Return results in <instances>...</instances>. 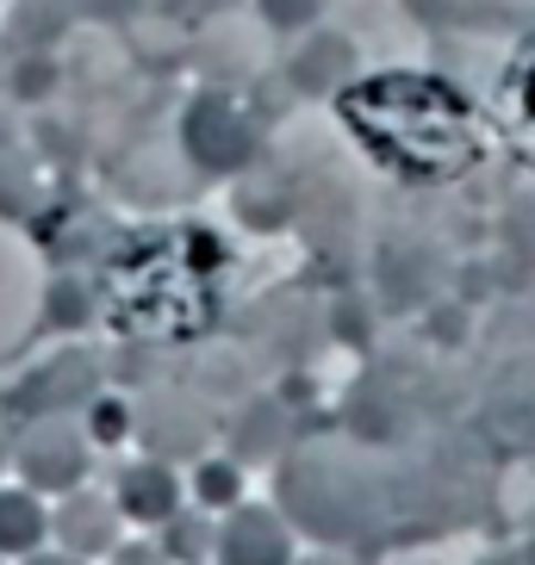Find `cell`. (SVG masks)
Masks as SVG:
<instances>
[{"mask_svg": "<svg viewBox=\"0 0 535 565\" xmlns=\"http://www.w3.org/2000/svg\"><path fill=\"white\" fill-rule=\"evenodd\" d=\"M281 510L312 541H361L374 534V479L343 448H300L281 466Z\"/></svg>", "mask_w": 535, "mask_h": 565, "instance_id": "6da1fadb", "label": "cell"}, {"mask_svg": "<svg viewBox=\"0 0 535 565\" xmlns=\"http://www.w3.org/2000/svg\"><path fill=\"white\" fill-rule=\"evenodd\" d=\"M13 466L38 498H44V491L63 498V491H75L82 472H87V435L75 429V423H63V416H38L32 429L13 441Z\"/></svg>", "mask_w": 535, "mask_h": 565, "instance_id": "7a4b0ae2", "label": "cell"}, {"mask_svg": "<svg viewBox=\"0 0 535 565\" xmlns=\"http://www.w3.org/2000/svg\"><path fill=\"white\" fill-rule=\"evenodd\" d=\"M212 565H293V522L274 503H231L218 522Z\"/></svg>", "mask_w": 535, "mask_h": 565, "instance_id": "3957f363", "label": "cell"}, {"mask_svg": "<svg viewBox=\"0 0 535 565\" xmlns=\"http://www.w3.org/2000/svg\"><path fill=\"white\" fill-rule=\"evenodd\" d=\"M118 522H125V510H118L106 491H63L56 498V510H51V541L63 553H75V559H106V553L125 541L118 534Z\"/></svg>", "mask_w": 535, "mask_h": 565, "instance_id": "277c9868", "label": "cell"}, {"mask_svg": "<svg viewBox=\"0 0 535 565\" xmlns=\"http://www.w3.org/2000/svg\"><path fill=\"white\" fill-rule=\"evenodd\" d=\"M113 503L125 510V522L162 529L168 515L181 510V479L168 472V460H132V466H118V479H113Z\"/></svg>", "mask_w": 535, "mask_h": 565, "instance_id": "5b68a950", "label": "cell"}, {"mask_svg": "<svg viewBox=\"0 0 535 565\" xmlns=\"http://www.w3.org/2000/svg\"><path fill=\"white\" fill-rule=\"evenodd\" d=\"M51 541V510L32 484H7L0 491V559H25Z\"/></svg>", "mask_w": 535, "mask_h": 565, "instance_id": "8992f818", "label": "cell"}, {"mask_svg": "<svg viewBox=\"0 0 535 565\" xmlns=\"http://www.w3.org/2000/svg\"><path fill=\"white\" fill-rule=\"evenodd\" d=\"M156 547H162L175 565H212V547H218L212 510H175L162 529H156Z\"/></svg>", "mask_w": 535, "mask_h": 565, "instance_id": "52a82bcc", "label": "cell"}, {"mask_svg": "<svg viewBox=\"0 0 535 565\" xmlns=\"http://www.w3.org/2000/svg\"><path fill=\"white\" fill-rule=\"evenodd\" d=\"M193 491H200V510H231V503H243V472H237V460H200V472H193Z\"/></svg>", "mask_w": 535, "mask_h": 565, "instance_id": "ba28073f", "label": "cell"}, {"mask_svg": "<svg viewBox=\"0 0 535 565\" xmlns=\"http://www.w3.org/2000/svg\"><path fill=\"white\" fill-rule=\"evenodd\" d=\"M132 435V411L118 398H94L87 404V441H101V448H113V441H125Z\"/></svg>", "mask_w": 535, "mask_h": 565, "instance_id": "9c48e42d", "label": "cell"}, {"mask_svg": "<svg viewBox=\"0 0 535 565\" xmlns=\"http://www.w3.org/2000/svg\"><path fill=\"white\" fill-rule=\"evenodd\" d=\"M106 565H175V559H168L156 541H118V547L106 553Z\"/></svg>", "mask_w": 535, "mask_h": 565, "instance_id": "30bf717a", "label": "cell"}, {"mask_svg": "<svg viewBox=\"0 0 535 565\" xmlns=\"http://www.w3.org/2000/svg\"><path fill=\"white\" fill-rule=\"evenodd\" d=\"M19 565H87V559H75V553H63V547H56V553H44V547H38V553H25Z\"/></svg>", "mask_w": 535, "mask_h": 565, "instance_id": "8fae6325", "label": "cell"}, {"mask_svg": "<svg viewBox=\"0 0 535 565\" xmlns=\"http://www.w3.org/2000/svg\"><path fill=\"white\" fill-rule=\"evenodd\" d=\"M293 565H361V559H349V553H331V547H324V553H312V559H293Z\"/></svg>", "mask_w": 535, "mask_h": 565, "instance_id": "7c38bea8", "label": "cell"}, {"mask_svg": "<svg viewBox=\"0 0 535 565\" xmlns=\"http://www.w3.org/2000/svg\"><path fill=\"white\" fill-rule=\"evenodd\" d=\"M13 460V423H7V404H0V466Z\"/></svg>", "mask_w": 535, "mask_h": 565, "instance_id": "4fadbf2b", "label": "cell"}, {"mask_svg": "<svg viewBox=\"0 0 535 565\" xmlns=\"http://www.w3.org/2000/svg\"><path fill=\"white\" fill-rule=\"evenodd\" d=\"M480 565H523V559H511V553H492V559H480Z\"/></svg>", "mask_w": 535, "mask_h": 565, "instance_id": "5bb4252c", "label": "cell"}, {"mask_svg": "<svg viewBox=\"0 0 535 565\" xmlns=\"http://www.w3.org/2000/svg\"><path fill=\"white\" fill-rule=\"evenodd\" d=\"M523 565H535V553H529V559H523Z\"/></svg>", "mask_w": 535, "mask_h": 565, "instance_id": "9a60e30c", "label": "cell"}, {"mask_svg": "<svg viewBox=\"0 0 535 565\" xmlns=\"http://www.w3.org/2000/svg\"><path fill=\"white\" fill-rule=\"evenodd\" d=\"M0 565H7V559H0Z\"/></svg>", "mask_w": 535, "mask_h": 565, "instance_id": "2e32d148", "label": "cell"}]
</instances>
